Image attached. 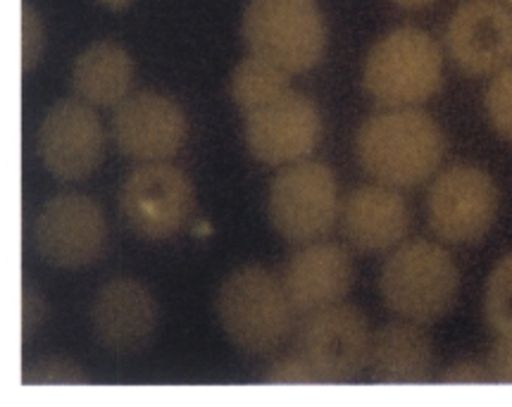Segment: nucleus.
Returning a JSON list of instances; mask_svg holds the SVG:
<instances>
[{"mask_svg":"<svg viewBox=\"0 0 512 407\" xmlns=\"http://www.w3.org/2000/svg\"><path fill=\"white\" fill-rule=\"evenodd\" d=\"M484 315L498 336L512 331V253L493 267L486 281Z\"/></svg>","mask_w":512,"mask_h":407,"instance_id":"21","label":"nucleus"},{"mask_svg":"<svg viewBox=\"0 0 512 407\" xmlns=\"http://www.w3.org/2000/svg\"><path fill=\"white\" fill-rule=\"evenodd\" d=\"M396 5H401L405 10H417V8H427V5H432L434 0H393Z\"/></svg>","mask_w":512,"mask_h":407,"instance_id":"29","label":"nucleus"},{"mask_svg":"<svg viewBox=\"0 0 512 407\" xmlns=\"http://www.w3.org/2000/svg\"><path fill=\"white\" fill-rule=\"evenodd\" d=\"M446 46L467 74H493L512 60V15L496 0H465L453 12Z\"/></svg>","mask_w":512,"mask_h":407,"instance_id":"14","label":"nucleus"},{"mask_svg":"<svg viewBox=\"0 0 512 407\" xmlns=\"http://www.w3.org/2000/svg\"><path fill=\"white\" fill-rule=\"evenodd\" d=\"M289 77L291 74L284 72L282 67L251 53L231 72V98L239 105L243 115H251L253 110L262 108V105L289 91Z\"/></svg>","mask_w":512,"mask_h":407,"instance_id":"20","label":"nucleus"},{"mask_svg":"<svg viewBox=\"0 0 512 407\" xmlns=\"http://www.w3.org/2000/svg\"><path fill=\"white\" fill-rule=\"evenodd\" d=\"M196 193L191 179L170 162H146L124 181L120 210L127 227L148 241L177 236L191 219Z\"/></svg>","mask_w":512,"mask_h":407,"instance_id":"7","label":"nucleus"},{"mask_svg":"<svg viewBox=\"0 0 512 407\" xmlns=\"http://www.w3.org/2000/svg\"><path fill=\"white\" fill-rule=\"evenodd\" d=\"M39 153L55 179H89L105 153V131L93 105L74 98L55 103L41 124Z\"/></svg>","mask_w":512,"mask_h":407,"instance_id":"12","label":"nucleus"},{"mask_svg":"<svg viewBox=\"0 0 512 407\" xmlns=\"http://www.w3.org/2000/svg\"><path fill=\"white\" fill-rule=\"evenodd\" d=\"M441 70V50L432 36L417 27H401L374 43L362 81L384 108H415L439 91Z\"/></svg>","mask_w":512,"mask_h":407,"instance_id":"5","label":"nucleus"},{"mask_svg":"<svg viewBox=\"0 0 512 407\" xmlns=\"http://www.w3.org/2000/svg\"><path fill=\"white\" fill-rule=\"evenodd\" d=\"M267 215L284 241L305 246L324 239L339 217V186L332 169L315 160L286 165L270 186Z\"/></svg>","mask_w":512,"mask_h":407,"instance_id":"6","label":"nucleus"},{"mask_svg":"<svg viewBox=\"0 0 512 407\" xmlns=\"http://www.w3.org/2000/svg\"><path fill=\"white\" fill-rule=\"evenodd\" d=\"M320 134L322 117L317 105L291 89L246 115L248 150L255 160L272 167H286L308 158Z\"/></svg>","mask_w":512,"mask_h":407,"instance_id":"11","label":"nucleus"},{"mask_svg":"<svg viewBox=\"0 0 512 407\" xmlns=\"http://www.w3.org/2000/svg\"><path fill=\"white\" fill-rule=\"evenodd\" d=\"M134 81V60L112 41L93 43L72 67V89L79 100L98 108L120 105Z\"/></svg>","mask_w":512,"mask_h":407,"instance_id":"19","label":"nucleus"},{"mask_svg":"<svg viewBox=\"0 0 512 407\" xmlns=\"http://www.w3.org/2000/svg\"><path fill=\"white\" fill-rule=\"evenodd\" d=\"M353 258L339 243L312 241L293 253L284 269V288L293 310L301 315L332 308L351 293Z\"/></svg>","mask_w":512,"mask_h":407,"instance_id":"16","label":"nucleus"},{"mask_svg":"<svg viewBox=\"0 0 512 407\" xmlns=\"http://www.w3.org/2000/svg\"><path fill=\"white\" fill-rule=\"evenodd\" d=\"M84 374L70 360L46 358L27 367L24 372V384H79Z\"/></svg>","mask_w":512,"mask_h":407,"instance_id":"23","label":"nucleus"},{"mask_svg":"<svg viewBox=\"0 0 512 407\" xmlns=\"http://www.w3.org/2000/svg\"><path fill=\"white\" fill-rule=\"evenodd\" d=\"M270 384H315L317 377L298 353L274 362L272 372L265 377Z\"/></svg>","mask_w":512,"mask_h":407,"instance_id":"25","label":"nucleus"},{"mask_svg":"<svg viewBox=\"0 0 512 407\" xmlns=\"http://www.w3.org/2000/svg\"><path fill=\"white\" fill-rule=\"evenodd\" d=\"M98 3H103L105 8H112V10H120V8H127L131 0H98Z\"/></svg>","mask_w":512,"mask_h":407,"instance_id":"30","label":"nucleus"},{"mask_svg":"<svg viewBox=\"0 0 512 407\" xmlns=\"http://www.w3.org/2000/svg\"><path fill=\"white\" fill-rule=\"evenodd\" d=\"M241 34L253 55L289 74L312 70L327 50V24L317 0H251Z\"/></svg>","mask_w":512,"mask_h":407,"instance_id":"4","label":"nucleus"},{"mask_svg":"<svg viewBox=\"0 0 512 407\" xmlns=\"http://www.w3.org/2000/svg\"><path fill=\"white\" fill-rule=\"evenodd\" d=\"M429 224L446 243H477L498 215V186L484 169L458 165L446 169L429 191Z\"/></svg>","mask_w":512,"mask_h":407,"instance_id":"9","label":"nucleus"},{"mask_svg":"<svg viewBox=\"0 0 512 407\" xmlns=\"http://www.w3.org/2000/svg\"><path fill=\"white\" fill-rule=\"evenodd\" d=\"M343 234L360 253L398 248L410 231V210L398 189L370 184L355 189L341 210Z\"/></svg>","mask_w":512,"mask_h":407,"instance_id":"17","label":"nucleus"},{"mask_svg":"<svg viewBox=\"0 0 512 407\" xmlns=\"http://www.w3.org/2000/svg\"><path fill=\"white\" fill-rule=\"evenodd\" d=\"M293 312L284 281L258 265L231 272L217 293L222 329L234 346L251 355L282 346L293 327Z\"/></svg>","mask_w":512,"mask_h":407,"instance_id":"3","label":"nucleus"},{"mask_svg":"<svg viewBox=\"0 0 512 407\" xmlns=\"http://www.w3.org/2000/svg\"><path fill=\"white\" fill-rule=\"evenodd\" d=\"M91 322L98 341L112 353H139L151 346L158 329V303L139 281L115 279L98 291Z\"/></svg>","mask_w":512,"mask_h":407,"instance_id":"15","label":"nucleus"},{"mask_svg":"<svg viewBox=\"0 0 512 407\" xmlns=\"http://www.w3.org/2000/svg\"><path fill=\"white\" fill-rule=\"evenodd\" d=\"M458 291L460 272L455 260L432 241L398 246L379 274V293L386 308L405 322H439L453 310Z\"/></svg>","mask_w":512,"mask_h":407,"instance_id":"2","label":"nucleus"},{"mask_svg":"<svg viewBox=\"0 0 512 407\" xmlns=\"http://www.w3.org/2000/svg\"><path fill=\"white\" fill-rule=\"evenodd\" d=\"M443 381H448V384H474V381H491V372H489V365L465 360V362H458V365H453L451 369H448V374L443 377Z\"/></svg>","mask_w":512,"mask_h":407,"instance_id":"27","label":"nucleus"},{"mask_svg":"<svg viewBox=\"0 0 512 407\" xmlns=\"http://www.w3.org/2000/svg\"><path fill=\"white\" fill-rule=\"evenodd\" d=\"M43 50V24L39 12L31 3L22 5V67L31 70L41 58Z\"/></svg>","mask_w":512,"mask_h":407,"instance_id":"24","label":"nucleus"},{"mask_svg":"<svg viewBox=\"0 0 512 407\" xmlns=\"http://www.w3.org/2000/svg\"><path fill=\"white\" fill-rule=\"evenodd\" d=\"M486 112L496 134L512 143V65H505L491 79L486 91Z\"/></svg>","mask_w":512,"mask_h":407,"instance_id":"22","label":"nucleus"},{"mask_svg":"<svg viewBox=\"0 0 512 407\" xmlns=\"http://www.w3.org/2000/svg\"><path fill=\"white\" fill-rule=\"evenodd\" d=\"M372 334L367 317L353 305H332L305 315L296 353L317 381L343 384L358 377L370 362Z\"/></svg>","mask_w":512,"mask_h":407,"instance_id":"8","label":"nucleus"},{"mask_svg":"<svg viewBox=\"0 0 512 407\" xmlns=\"http://www.w3.org/2000/svg\"><path fill=\"white\" fill-rule=\"evenodd\" d=\"M24 312H22V327H24V338L34 334V329H39L41 317H43V300L39 291H34L29 284L24 286Z\"/></svg>","mask_w":512,"mask_h":407,"instance_id":"28","label":"nucleus"},{"mask_svg":"<svg viewBox=\"0 0 512 407\" xmlns=\"http://www.w3.org/2000/svg\"><path fill=\"white\" fill-rule=\"evenodd\" d=\"M186 124L184 110L172 98L153 91L131 93L117 105L112 117V134L117 148L131 160L167 162L184 146Z\"/></svg>","mask_w":512,"mask_h":407,"instance_id":"13","label":"nucleus"},{"mask_svg":"<svg viewBox=\"0 0 512 407\" xmlns=\"http://www.w3.org/2000/svg\"><path fill=\"white\" fill-rule=\"evenodd\" d=\"M355 155L377 184L412 189L436 174L446 155V136L424 110L389 108L362 124Z\"/></svg>","mask_w":512,"mask_h":407,"instance_id":"1","label":"nucleus"},{"mask_svg":"<svg viewBox=\"0 0 512 407\" xmlns=\"http://www.w3.org/2000/svg\"><path fill=\"white\" fill-rule=\"evenodd\" d=\"M489 372L493 381L512 384V331L501 334L489 355Z\"/></svg>","mask_w":512,"mask_h":407,"instance_id":"26","label":"nucleus"},{"mask_svg":"<svg viewBox=\"0 0 512 407\" xmlns=\"http://www.w3.org/2000/svg\"><path fill=\"white\" fill-rule=\"evenodd\" d=\"M108 243L101 205L81 193H62L43 205L36 219V250L48 265L81 269L96 262Z\"/></svg>","mask_w":512,"mask_h":407,"instance_id":"10","label":"nucleus"},{"mask_svg":"<svg viewBox=\"0 0 512 407\" xmlns=\"http://www.w3.org/2000/svg\"><path fill=\"white\" fill-rule=\"evenodd\" d=\"M505 3H508V10H510V15H512V0H505Z\"/></svg>","mask_w":512,"mask_h":407,"instance_id":"31","label":"nucleus"},{"mask_svg":"<svg viewBox=\"0 0 512 407\" xmlns=\"http://www.w3.org/2000/svg\"><path fill=\"white\" fill-rule=\"evenodd\" d=\"M367 365L379 384H424L432 379L436 365L434 343L422 324H386L372 336Z\"/></svg>","mask_w":512,"mask_h":407,"instance_id":"18","label":"nucleus"}]
</instances>
